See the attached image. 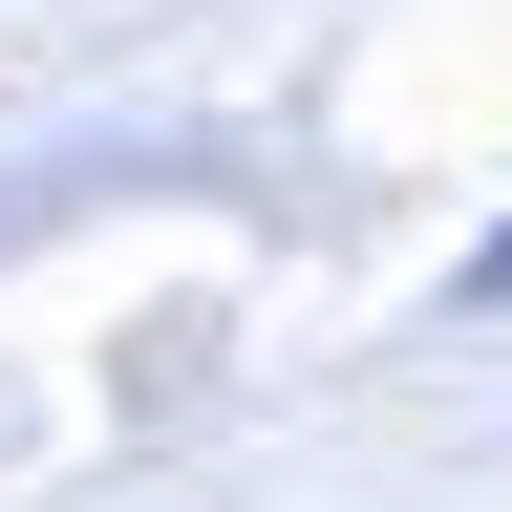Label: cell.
I'll return each instance as SVG.
<instances>
[{
  "label": "cell",
  "mask_w": 512,
  "mask_h": 512,
  "mask_svg": "<svg viewBox=\"0 0 512 512\" xmlns=\"http://www.w3.org/2000/svg\"><path fill=\"white\" fill-rule=\"evenodd\" d=\"M470 299H491V320H512V235H491V256H470Z\"/></svg>",
  "instance_id": "6da1fadb"
}]
</instances>
